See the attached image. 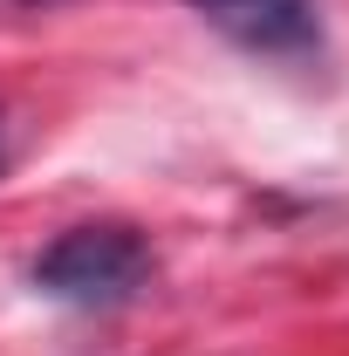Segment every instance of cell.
Masks as SVG:
<instances>
[{
	"mask_svg": "<svg viewBox=\"0 0 349 356\" xmlns=\"http://www.w3.org/2000/svg\"><path fill=\"white\" fill-rule=\"evenodd\" d=\"M151 281V247L137 226L96 220V226H69L42 261H35V288L69 302V309H117Z\"/></svg>",
	"mask_w": 349,
	"mask_h": 356,
	"instance_id": "1",
	"label": "cell"
},
{
	"mask_svg": "<svg viewBox=\"0 0 349 356\" xmlns=\"http://www.w3.org/2000/svg\"><path fill=\"white\" fill-rule=\"evenodd\" d=\"M192 14H206L226 42L240 48H308L315 42V0H185Z\"/></svg>",
	"mask_w": 349,
	"mask_h": 356,
	"instance_id": "2",
	"label": "cell"
},
{
	"mask_svg": "<svg viewBox=\"0 0 349 356\" xmlns=\"http://www.w3.org/2000/svg\"><path fill=\"white\" fill-rule=\"evenodd\" d=\"M0 165H7V144H0Z\"/></svg>",
	"mask_w": 349,
	"mask_h": 356,
	"instance_id": "3",
	"label": "cell"
}]
</instances>
